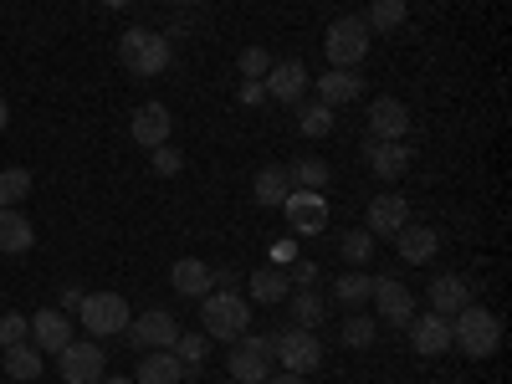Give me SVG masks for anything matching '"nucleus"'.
<instances>
[{
  "label": "nucleus",
  "mask_w": 512,
  "mask_h": 384,
  "mask_svg": "<svg viewBox=\"0 0 512 384\" xmlns=\"http://www.w3.org/2000/svg\"><path fill=\"white\" fill-rule=\"evenodd\" d=\"M395 251H400V262H410V267H425V262H431V256H436V246H441V236L431 231V226H400L395 236Z\"/></svg>",
  "instance_id": "19"
},
{
  "label": "nucleus",
  "mask_w": 512,
  "mask_h": 384,
  "mask_svg": "<svg viewBox=\"0 0 512 384\" xmlns=\"http://www.w3.org/2000/svg\"><path fill=\"white\" fill-rule=\"evenodd\" d=\"M502 344V318L477 308V303H466L456 318H451V349H461L466 359H492Z\"/></svg>",
  "instance_id": "2"
},
{
  "label": "nucleus",
  "mask_w": 512,
  "mask_h": 384,
  "mask_svg": "<svg viewBox=\"0 0 512 384\" xmlns=\"http://www.w3.org/2000/svg\"><path fill=\"white\" fill-rule=\"evenodd\" d=\"M82 297H88L82 287H62V313H77V308H82Z\"/></svg>",
  "instance_id": "43"
},
{
  "label": "nucleus",
  "mask_w": 512,
  "mask_h": 384,
  "mask_svg": "<svg viewBox=\"0 0 512 384\" xmlns=\"http://www.w3.org/2000/svg\"><path fill=\"white\" fill-rule=\"evenodd\" d=\"M282 216H287L292 236H323L328 231V200H323V190H292L282 200Z\"/></svg>",
  "instance_id": "10"
},
{
  "label": "nucleus",
  "mask_w": 512,
  "mask_h": 384,
  "mask_svg": "<svg viewBox=\"0 0 512 384\" xmlns=\"http://www.w3.org/2000/svg\"><path fill=\"white\" fill-rule=\"evenodd\" d=\"M0 369H6L11 379L31 384L41 374V349L36 344H11V349H0Z\"/></svg>",
  "instance_id": "27"
},
{
  "label": "nucleus",
  "mask_w": 512,
  "mask_h": 384,
  "mask_svg": "<svg viewBox=\"0 0 512 384\" xmlns=\"http://www.w3.org/2000/svg\"><path fill=\"white\" fill-rule=\"evenodd\" d=\"M169 287H175L180 297H205V292H216V282H210V267L200 262V256H180V262L169 267Z\"/></svg>",
  "instance_id": "23"
},
{
  "label": "nucleus",
  "mask_w": 512,
  "mask_h": 384,
  "mask_svg": "<svg viewBox=\"0 0 512 384\" xmlns=\"http://www.w3.org/2000/svg\"><path fill=\"white\" fill-rule=\"evenodd\" d=\"M57 374H62L67 384H98V379L108 374V354H103V344H98V338L67 344V349L57 354Z\"/></svg>",
  "instance_id": "8"
},
{
  "label": "nucleus",
  "mask_w": 512,
  "mask_h": 384,
  "mask_svg": "<svg viewBox=\"0 0 512 384\" xmlns=\"http://www.w3.org/2000/svg\"><path fill=\"white\" fill-rule=\"evenodd\" d=\"M128 318H134V313H128V303H123L118 292H88V297H82V308H77V323L88 328L93 338L123 333V328H128Z\"/></svg>",
  "instance_id": "7"
},
{
  "label": "nucleus",
  "mask_w": 512,
  "mask_h": 384,
  "mask_svg": "<svg viewBox=\"0 0 512 384\" xmlns=\"http://www.w3.org/2000/svg\"><path fill=\"white\" fill-rule=\"evenodd\" d=\"M31 344H36L41 354H62V349L72 344V313H62V308L31 313Z\"/></svg>",
  "instance_id": "15"
},
{
  "label": "nucleus",
  "mask_w": 512,
  "mask_h": 384,
  "mask_svg": "<svg viewBox=\"0 0 512 384\" xmlns=\"http://www.w3.org/2000/svg\"><path fill=\"white\" fill-rule=\"evenodd\" d=\"M297 128H303V139H323V134H333V108L308 103L303 113H297Z\"/></svg>",
  "instance_id": "34"
},
{
  "label": "nucleus",
  "mask_w": 512,
  "mask_h": 384,
  "mask_svg": "<svg viewBox=\"0 0 512 384\" xmlns=\"http://www.w3.org/2000/svg\"><path fill=\"white\" fill-rule=\"evenodd\" d=\"M369 292H374V277H364V267H349L344 277H333V303H344V308H364Z\"/></svg>",
  "instance_id": "28"
},
{
  "label": "nucleus",
  "mask_w": 512,
  "mask_h": 384,
  "mask_svg": "<svg viewBox=\"0 0 512 384\" xmlns=\"http://www.w3.org/2000/svg\"><path fill=\"white\" fill-rule=\"evenodd\" d=\"M262 384H308V379H303V374H287V369H282V374H267Z\"/></svg>",
  "instance_id": "44"
},
{
  "label": "nucleus",
  "mask_w": 512,
  "mask_h": 384,
  "mask_svg": "<svg viewBox=\"0 0 512 384\" xmlns=\"http://www.w3.org/2000/svg\"><path fill=\"white\" fill-rule=\"evenodd\" d=\"M246 292H251V303H267V308H277V303H287V292H292V282H287V272L282 267H256L251 277H246Z\"/></svg>",
  "instance_id": "24"
},
{
  "label": "nucleus",
  "mask_w": 512,
  "mask_h": 384,
  "mask_svg": "<svg viewBox=\"0 0 512 384\" xmlns=\"http://www.w3.org/2000/svg\"><path fill=\"white\" fill-rule=\"evenodd\" d=\"M31 195V169H0V210H16Z\"/></svg>",
  "instance_id": "32"
},
{
  "label": "nucleus",
  "mask_w": 512,
  "mask_h": 384,
  "mask_svg": "<svg viewBox=\"0 0 512 384\" xmlns=\"http://www.w3.org/2000/svg\"><path fill=\"white\" fill-rule=\"evenodd\" d=\"M200 323H205V338L236 344L241 333H251V303L236 292H205L200 297Z\"/></svg>",
  "instance_id": "3"
},
{
  "label": "nucleus",
  "mask_w": 512,
  "mask_h": 384,
  "mask_svg": "<svg viewBox=\"0 0 512 384\" xmlns=\"http://www.w3.org/2000/svg\"><path fill=\"white\" fill-rule=\"evenodd\" d=\"M405 333H410V349L420 359H441L451 349V318H441V313H415L405 323Z\"/></svg>",
  "instance_id": "13"
},
{
  "label": "nucleus",
  "mask_w": 512,
  "mask_h": 384,
  "mask_svg": "<svg viewBox=\"0 0 512 384\" xmlns=\"http://www.w3.org/2000/svg\"><path fill=\"white\" fill-rule=\"evenodd\" d=\"M287 308H292V323H297V328H313V333H318V323H323V313H328L323 297H318L313 287H292V292H287Z\"/></svg>",
  "instance_id": "29"
},
{
  "label": "nucleus",
  "mask_w": 512,
  "mask_h": 384,
  "mask_svg": "<svg viewBox=\"0 0 512 384\" xmlns=\"http://www.w3.org/2000/svg\"><path fill=\"white\" fill-rule=\"evenodd\" d=\"M236 72H241V82H262V77L272 72V52H267V47H246V52L236 57Z\"/></svg>",
  "instance_id": "35"
},
{
  "label": "nucleus",
  "mask_w": 512,
  "mask_h": 384,
  "mask_svg": "<svg viewBox=\"0 0 512 384\" xmlns=\"http://www.w3.org/2000/svg\"><path fill=\"white\" fill-rule=\"evenodd\" d=\"M338 246H344V262H349V267H364L369 256H374V236H369V231H349Z\"/></svg>",
  "instance_id": "39"
},
{
  "label": "nucleus",
  "mask_w": 512,
  "mask_h": 384,
  "mask_svg": "<svg viewBox=\"0 0 512 384\" xmlns=\"http://www.w3.org/2000/svg\"><path fill=\"white\" fill-rule=\"evenodd\" d=\"M241 103L246 108H262L267 103V88H262V82H241Z\"/></svg>",
  "instance_id": "42"
},
{
  "label": "nucleus",
  "mask_w": 512,
  "mask_h": 384,
  "mask_svg": "<svg viewBox=\"0 0 512 384\" xmlns=\"http://www.w3.org/2000/svg\"><path fill=\"white\" fill-rule=\"evenodd\" d=\"M323 57H328V67L354 72V67L369 57V26H364L359 16H338V21L328 26V36H323Z\"/></svg>",
  "instance_id": "4"
},
{
  "label": "nucleus",
  "mask_w": 512,
  "mask_h": 384,
  "mask_svg": "<svg viewBox=\"0 0 512 384\" xmlns=\"http://www.w3.org/2000/svg\"><path fill=\"white\" fill-rule=\"evenodd\" d=\"M364 164L374 169V180L395 185L405 169H410V149L405 144H384V139H364Z\"/></svg>",
  "instance_id": "17"
},
{
  "label": "nucleus",
  "mask_w": 512,
  "mask_h": 384,
  "mask_svg": "<svg viewBox=\"0 0 512 384\" xmlns=\"http://www.w3.org/2000/svg\"><path fill=\"white\" fill-rule=\"evenodd\" d=\"M98 6H108V11H123V6H134V0H98Z\"/></svg>",
  "instance_id": "46"
},
{
  "label": "nucleus",
  "mask_w": 512,
  "mask_h": 384,
  "mask_svg": "<svg viewBox=\"0 0 512 384\" xmlns=\"http://www.w3.org/2000/svg\"><path fill=\"white\" fill-rule=\"evenodd\" d=\"M98 384H134V379H118V374H113V379H108V374H103V379H98Z\"/></svg>",
  "instance_id": "47"
},
{
  "label": "nucleus",
  "mask_w": 512,
  "mask_h": 384,
  "mask_svg": "<svg viewBox=\"0 0 512 384\" xmlns=\"http://www.w3.org/2000/svg\"><path fill=\"white\" fill-rule=\"evenodd\" d=\"M292 287H313L318 282V267L313 262H303V256H297V262H292V277H287Z\"/></svg>",
  "instance_id": "40"
},
{
  "label": "nucleus",
  "mask_w": 512,
  "mask_h": 384,
  "mask_svg": "<svg viewBox=\"0 0 512 384\" xmlns=\"http://www.w3.org/2000/svg\"><path fill=\"white\" fill-rule=\"evenodd\" d=\"M26 338H31V318L26 313H0V349L26 344Z\"/></svg>",
  "instance_id": "38"
},
{
  "label": "nucleus",
  "mask_w": 512,
  "mask_h": 384,
  "mask_svg": "<svg viewBox=\"0 0 512 384\" xmlns=\"http://www.w3.org/2000/svg\"><path fill=\"white\" fill-rule=\"evenodd\" d=\"M226 384H241V379H226Z\"/></svg>",
  "instance_id": "48"
},
{
  "label": "nucleus",
  "mask_w": 512,
  "mask_h": 384,
  "mask_svg": "<svg viewBox=\"0 0 512 384\" xmlns=\"http://www.w3.org/2000/svg\"><path fill=\"white\" fill-rule=\"evenodd\" d=\"M359 88H364V72H318V103L323 108H344V103H359Z\"/></svg>",
  "instance_id": "20"
},
{
  "label": "nucleus",
  "mask_w": 512,
  "mask_h": 384,
  "mask_svg": "<svg viewBox=\"0 0 512 384\" xmlns=\"http://www.w3.org/2000/svg\"><path fill=\"white\" fill-rule=\"evenodd\" d=\"M31 246H36V231H31V221L21 216V205H16V210H0V251L21 256V251H31Z\"/></svg>",
  "instance_id": "26"
},
{
  "label": "nucleus",
  "mask_w": 512,
  "mask_h": 384,
  "mask_svg": "<svg viewBox=\"0 0 512 384\" xmlns=\"http://www.w3.org/2000/svg\"><path fill=\"white\" fill-rule=\"evenodd\" d=\"M272 354H277V364L287 369V374H313L318 364H323V344H318V333L313 328H282L277 338H272Z\"/></svg>",
  "instance_id": "5"
},
{
  "label": "nucleus",
  "mask_w": 512,
  "mask_h": 384,
  "mask_svg": "<svg viewBox=\"0 0 512 384\" xmlns=\"http://www.w3.org/2000/svg\"><path fill=\"white\" fill-rule=\"evenodd\" d=\"M292 195V180H287V164H267V169H256V180H251V200L262 205V210H282V200Z\"/></svg>",
  "instance_id": "22"
},
{
  "label": "nucleus",
  "mask_w": 512,
  "mask_h": 384,
  "mask_svg": "<svg viewBox=\"0 0 512 384\" xmlns=\"http://www.w3.org/2000/svg\"><path fill=\"white\" fill-rule=\"evenodd\" d=\"M169 128H175L169 108H164V103H144V108H134V123H128V134H134L139 149H159V144H169Z\"/></svg>",
  "instance_id": "16"
},
{
  "label": "nucleus",
  "mask_w": 512,
  "mask_h": 384,
  "mask_svg": "<svg viewBox=\"0 0 512 384\" xmlns=\"http://www.w3.org/2000/svg\"><path fill=\"white\" fill-rule=\"evenodd\" d=\"M405 16H410L405 0H374L369 16H364V26H369V36H374V31H400V26H405Z\"/></svg>",
  "instance_id": "31"
},
{
  "label": "nucleus",
  "mask_w": 512,
  "mask_h": 384,
  "mask_svg": "<svg viewBox=\"0 0 512 384\" xmlns=\"http://www.w3.org/2000/svg\"><path fill=\"white\" fill-rule=\"evenodd\" d=\"M205 354H210V338H205V333H180V338H175V359L185 364V374H200Z\"/></svg>",
  "instance_id": "33"
},
{
  "label": "nucleus",
  "mask_w": 512,
  "mask_h": 384,
  "mask_svg": "<svg viewBox=\"0 0 512 384\" xmlns=\"http://www.w3.org/2000/svg\"><path fill=\"white\" fill-rule=\"evenodd\" d=\"M466 303H472V282H466L461 272H441V277L431 282V313L456 318Z\"/></svg>",
  "instance_id": "21"
},
{
  "label": "nucleus",
  "mask_w": 512,
  "mask_h": 384,
  "mask_svg": "<svg viewBox=\"0 0 512 384\" xmlns=\"http://www.w3.org/2000/svg\"><path fill=\"white\" fill-rule=\"evenodd\" d=\"M180 379H185V364L175 359V349H149L134 374V384H180Z\"/></svg>",
  "instance_id": "25"
},
{
  "label": "nucleus",
  "mask_w": 512,
  "mask_h": 384,
  "mask_svg": "<svg viewBox=\"0 0 512 384\" xmlns=\"http://www.w3.org/2000/svg\"><path fill=\"white\" fill-rule=\"evenodd\" d=\"M118 67L123 72H134V77H159L169 67V57H175V47H169V36L154 31V26H134V31H123L118 36Z\"/></svg>",
  "instance_id": "1"
},
{
  "label": "nucleus",
  "mask_w": 512,
  "mask_h": 384,
  "mask_svg": "<svg viewBox=\"0 0 512 384\" xmlns=\"http://www.w3.org/2000/svg\"><path fill=\"white\" fill-rule=\"evenodd\" d=\"M405 134H410V108L400 98H374L369 103V139L405 144Z\"/></svg>",
  "instance_id": "14"
},
{
  "label": "nucleus",
  "mask_w": 512,
  "mask_h": 384,
  "mask_svg": "<svg viewBox=\"0 0 512 384\" xmlns=\"http://www.w3.org/2000/svg\"><path fill=\"white\" fill-rule=\"evenodd\" d=\"M287 180H292V190H323L333 180V169L323 159H292L287 164Z\"/></svg>",
  "instance_id": "30"
},
{
  "label": "nucleus",
  "mask_w": 512,
  "mask_h": 384,
  "mask_svg": "<svg viewBox=\"0 0 512 384\" xmlns=\"http://www.w3.org/2000/svg\"><path fill=\"white\" fill-rule=\"evenodd\" d=\"M374 333H379V323L364 318L359 308H354V318H344V344H349V349H369V344H374Z\"/></svg>",
  "instance_id": "36"
},
{
  "label": "nucleus",
  "mask_w": 512,
  "mask_h": 384,
  "mask_svg": "<svg viewBox=\"0 0 512 384\" xmlns=\"http://www.w3.org/2000/svg\"><path fill=\"white\" fill-rule=\"evenodd\" d=\"M369 303H374V313L390 323V328H405V323L415 318V297H410V287H405L400 277H374Z\"/></svg>",
  "instance_id": "11"
},
{
  "label": "nucleus",
  "mask_w": 512,
  "mask_h": 384,
  "mask_svg": "<svg viewBox=\"0 0 512 384\" xmlns=\"http://www.w3.org/2000/svg\"><path fill=\"white\" fill-rule=\"evenodd\" d=\"M6 123H11V103L0 98V134H6Z\"/></svg>",
  "instance_id": "45"
},
{
  "label": "nucleus",
  "mask_w": 512,
  "mask_h": 384,
  "mask_svg": "<svg viewBox=\"0 0 512 384\" xmlns=\"http://www.w3.org/2000/svg\"><path fill=\"white\" fill-rule=\"evenodd\" d=\"M149 164H154L159 180H175L180 169H185V154H180L175 144H159V149H149Z\"/></svg>",
  "instance_id": "37"
},
{
  "label": "nucleus",
  "mask_w": 512,
  "mask_h": 384,
  "mask_svg": "<svg viewBox=\"0 0 512 384\" xmlns=\"http://www.w3.org/2000/svg\"><path fill=\"white\" fill-rule=\"evenodd\" d=\"M262 88H267L272 103H303V93L313 88V72L297 57H287V62H272V72L262 77Z\"/></svg>",
  "instance_id": "12"
},
{
  "label": "nucleus",
  "mask_w": 512,
  "mask_h": 384,
  "mask_svg": "<svg viewBox=\"0 0 512 384\" xmlns=\"http://www.w3.org/2000/svg\"><path fill=\"white\" fill-rule=\"evenodd\" d=\"M267 374H277V354L267 333H241L231 344V379L241 384H262Z\"/></svg>",
  "instance_id": "6"
},
{
  "label": "nucleus",
  "mask_w": 512,
  "mask_h": 384,
  "mask_svg": "<svg viewBox=\"0 0 512 384\" xmlns=\"http://www.w3.org/2000/svg\"><path fill=\"white\" fill-rule=\"evenodd\" d=\"M400 226H410V205H405V195H374V200H369V221H364V231H369V236H395Z\"/></svg>",
  "instance_id": "18"
},
{
  "label": "nucleus",
  "mask_w": 512,
  "mask_h": 384,
  "mask_svg": "<svg viewBox=\"0 0 512 384\" xmlns=\"http://www.w3.org/2000/svg\"><path fill=\"white\" fill-rule=\"evenodd\" d=\"M128 344H134V349H175V338L185 333L180 328V318L175 313H164V308H149V313H139V318H128Z\"/></svg>",
  "instance_id": "9"
},
{
  "label": "nucleus",
  "mask_w": 512,
  "mask_h": 384,
  "mask_svg": "<svg viewBox=\"0 0 512 384\" xmlns=\"http://www.w3.org/2000/svg\"><path fill=\"white\" fill-rule=\"evenodd\" d=\"M297 256H303V251H297V236H292V241H277V246H272V267H292Z\"/></svg>",
  "instance_id": "41"
}]
</instances>
